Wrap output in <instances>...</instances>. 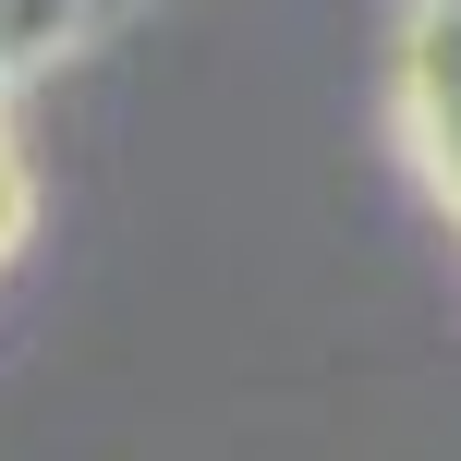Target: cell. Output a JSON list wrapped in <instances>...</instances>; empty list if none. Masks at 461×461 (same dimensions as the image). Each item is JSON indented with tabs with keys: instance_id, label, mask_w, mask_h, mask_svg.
Wrapping results in <instances>:
<instances>
[{
	"instance_id": "obj_1",
	"label": "cell",
	"mask_w": 461,
	"mask_h": 461,
	"mask_svg": "<svg viewBox=\"0 0 461 461\" xmlns=\"http://www.w3.org/2000/svg\"><path fill=\"white\" fill-rule=\"evenodd\" d=\"M401 110H413V146L461 219V0H401Z\"/></svg>"
}]
</instances>
